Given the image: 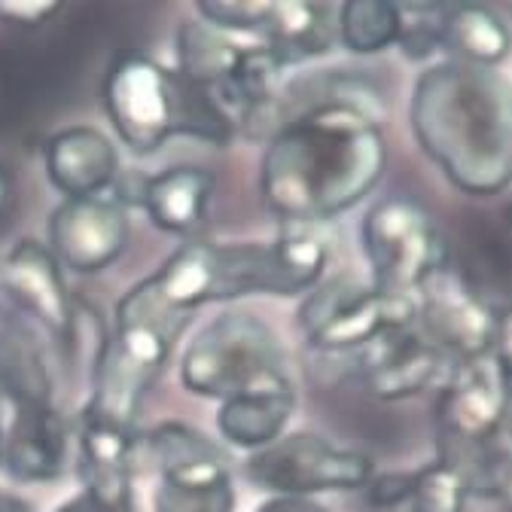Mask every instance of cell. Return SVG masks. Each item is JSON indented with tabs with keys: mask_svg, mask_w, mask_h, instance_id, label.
Segmentation results:
<instances>
[{
	"mask_svg": "<svg viewBox=\"0 0 512 512\" xmlns=\"http://www.w3.org/2000/svg\"><path fill=\"white\" fill-rule=\"evenodd\" d=\"M388 159L378 116L348 101L308 104L266 141L263 202L299 226L333 220L372 196Z\"/></svg>",
	"mask_w": 512,
	"mask_h": 512,
	"instance_id": "1",
	"label": "cell"
},
{
	"mask_svg": "<svg viewBox=\"0 0 512 512\" xmlns=\"http://www.w3.org/2000/svg\"><path fill=\"white\" fill-rule=\"evenodd\" d=\"M421 153L458 192L494 199L512 183V92L485 68L439 61L427 68L409 101Z\"/></svg>",
	"mask_w": 512,
	"mask_h": 512,
	"instance_id": "2",
	"label": "cell"
},
{
	"mask_svg": "<svg viewBox=\"0 0 512 512\" xmlns=\"http://www.w3.org/2000/svg\"><path fill=\"white\" fill-rule=\"evenodd\" d=\"M180 381L189 394L223 403L256 388L287 384L293 375L269 324L247 311H223L186 345Z\"/></svg>",
	"mask_w": 512,
	"mask_h": 512,
	"instance_id": "3",
	"label": "cell"
},
{
	"mask_svg": "<svg viewBox=\"0 0 512 512\" xmlns=\"http://www.w3.org/2000/svg\"><path fill=\"white\" fill-rule=\"evenodd\" d=\"M214 293L211 302L241 296H299L320 287L330 250L311 232H284L272 241H211Z\"/></svg>",
	"mask_w": 512,
	"mask_h": 512,
	"instance_id": "4",
	"label": "cell"
},
{
	"mask_svg": "<svg viewBox=\"0 0 512 512\" xmlns=\"http://www.w3.org/2000/svg\"><path fill=\"white\" fill-rule=\"evenodd\" d=\"M360 247L372 287L415 296L436 272L448 269V247L436 220L412 199L375 202L360 223Z\"/></svg>",
	"mask_w": 512,
	"mask_h": 512,
	"instance_id": "5",
	"label": "cell"
},
{
	"mask_svg": "<svg viewBox=\"0 0 512 512\" xmlns=\"http://www.w3.org/2000/svg\"><path fill=\"white\" fill-rule=\"evenodd\" d=\"M177 330L147 320L116 317V333L104 342L92 366V397L83 412L116 427L138 430L141 406L165 369Z\"/></svg>",
	"mask_w": 512,
	"mask_h": 512,
	"instance_id": "6",
	"label": "cell"
},
{
	"mask_svg": "<svg viewBox=\"0 0 512 512\" xmlns=\"http://www.w3.org/2000/svg\"><path fill=\"white\" fill-rule=\"evenodd\" d=\"M244 476L256 488L269 491V497H317L327 491L366 488L375 476V464L357 448L299 430L253 452L244 464Z\"/></svg>",
	"mask_w": 512,
	"mask_h": 512,
	"instance_id": "7",
	"label": "cell"
},
{
	"mask_svg": "<svg viewBox=\"0 0 512 512\" xmlns=\"http://www.w3.org/2000/svg\"><path fill=\"white\" fill-rule=\"evenodd\" d=\"M415 324V296L384 293L354 281L314 287L299 308V327L311 348L324 354H357L394 330Z\"/></svg>",
	"mask_w": 512,
	"mask_h": 512,
	"instance_id": "8",
	"label": "cell"
},
{
	"mask_svg": "<svg viewBox=\"0 0 512 512\" xmlns=\"http://www.w3.org/2000/svg\"><path fill=\"white\" fill-rule=\"evenodd\" d=\"M509 409L506 351L455 363L436 400L439 458L455 464L470 452L503 439Z\"/></svg>",
	"mask_w": 512,
	"mask_h": 512,
	"instance_id": "9",
	"label": "cell"
},
{
	"mask_svg": "<svg viewBox=\"0 0 512 512\" xmlns=\"http://www.w3.org/2000/svg\"><path fill=\"white\" fill-rule=\"evenodd\" d=\"M101 98L116 138L135 156H150L177 135L174 74L147 52H119L104 74Z\"/></svg>",
	"mask_w": 512,
	"mask_h": 512,
	"instance_id": "10",
	"label": "cell"
},
{
	"mask_svg": "<svg viewBox=\"0 0 512 512\" xmlns=\"http://www.w3.org/2000/svg\"><path fill=\"white\" fill-rule=\"evenodd\" d=\"M415 327L455 363L497 354L506 339V317L452 269L436 272L415 293Z\"/></svg>",
	"mask_w": 512,
	"mask_h": 512,
	"instance_id": "11",
	"label": "cell"
},
{
	"mask_svg": "<svg viewBox=\"0 0 512 512\" xmlns=\"http://www.w3.org/2000/svg\"><path fill=\"white\" fill-rule=\"evenodd\" d=\"M0 293L16 305L22 317H31L61 345L77 339V299L46 244L22 238L4 253Z\"/></svg>",
	"mask_w": 512,
	"mask_h": 512,
	"instance_id": "12",
	"label": "cell"
},
{
	"mask_svg": "<svg viewBox=\"0 0 512 512\" xmlns=\"http://www.w3.org/2000/svg\"><path fill=\"white\" fill-rule=\"evenodd\" d=\"M46 247L64 272L98 275L128 247V214L116 199H64L46 223Z\"/></svg>",
	"mask_w": 512,
	"mask_h": 512,
	"instance_id": "13",
	"label": "cell"
},
{
	"mask_svg": "<svg viewBox=\"0 0 512 512\" xmlns=\"http://www.w3.org/2000/svg\"><path fill=\"white\" fill-rule=\"evenodd\" d=\"M354 375L375 400H409L442 381L448 357L412 324L357 351Z\"/></svg>",
	"mask_w": 512,
	"mask_h": 512,
	"instance_id": "14",
	"label": "cell"
},
{
	"mask_svg": "<svg viewBox=\"0 0 512 512\" xmlns=\"http://www.w3.org/2000/svg\"><path fill=\"white\" fill-rule=\"evenodd\" d=\"M214 186L217 180L208 168L174 165L150 177H128V183L119 186L116 202L122 208L128 202H135L150 217V223L162 232L196 235L205 226Z\"/></svg>",
	"mask_w": 512,
	"mask_h": 512,
	"instance_id": "15",
	"label": "cell"
},
{
	"mask_svg": "<svg viewBox=\"0 0 512 512\" xmlns=\"http://www.w3.org/2000/svg\"><path fill=\"white\" fill-rule=\"evenodd\" d=\"M43 168L64 199H92L119 180V150L101 128L71 125L46 141Z\"/></svg>",
	"mask_w": 512,
	"mask_h": 512,
	"instance_id": "16",
	"label": "cell"
},
{
	"mask_svg": "<svg viewBox=\"0 0 512 512\" xmlns=\"http://www.w3.org/2000/svg\"><path fill=\"white\" fill-rule=\"evenodd\" d=\"M68 455L71 427L55 406L13 409V421L4 430V452H0V467L13 482H55L68 470Z\"/></svg>",
	"mask_w": 512,
	"mask_h": 512,
	"instance_id": "17",
	"label": "cell"
},
{
	"mask_svg": "<svg viewBox=\"0 0 512 512\" xmlns=\"http://www.w3.org/2000/svg\"><path fill=\"white\" fill-rule=\"evenodd\" d=\"M147 461L156 473L159 482H174V479H205V476H223L232 473L226 448L214 439H208L202 430L180 424V421H165L138 439V464Z\"/></svg>",
	"mask_w": 512,
	"mask_h": 512,
	"instance_id": "18",
	"label": "cell"
},
{
	"mask_svg": "<svg viewBox=\"0 0 512 512\" xmlns=\"http://www.w3.org/2000/svg\"><path fill=\"white\" fill-rule=\"evenodd\" d=\"M293 412H296V381L272 384V388H256L223 400L217 409V430L226 445L253 455L287 433Z\"/></svg>",
	"mask_w": 512,
	"mask_h": 512,
	"instance_id": "19",
	"label": "cell"
},
{
	"mask_svg": "<svg viewBox=\"0 0 512 512\" xmlns=\"http://www.w3.org/2000/svg\"><path fill=\"white\" fill-rule=\"evenodd\" d=\"M0 394L13 409L55 406V381L46 351L19 320H7L0 327Z\"/></svg>",
	"mask_w": 512,
	"mask_h": 512,
	"instance_id": "20",
	"label": "cell"
},
{
	"mask_svg": "<svg viewBox=\"0 0 512 512\" xmlns=\"http://www.w3.org/2000/svg\"><path fill=\"white\" fill-rule=\"evenodd\" d=\"M284 68L311 61L317 55L330 52L336 43V10L324 4H308V0H296V4H272L266 28L260 34Z\"/></svg>",
	"mask_w": 512,
	"mask_h": 512,
	"instance_id": "21",
	"label": "cell"
},
{
	"mask_svg": "<svg viewBox=\"0 0 512 512\" xmlns=\"http://www.w3.org/2000/svg\"><path fill=\"white\" fill-rule=\"evenodd\" d=\"M509 28L503 16L485 4H455L442 10V49L452 61L494 71L509 55Z\"/></svg>",
	"mask_w": 512,
	"mask_h": 512,
	"instance_id": "22",
	"label": "cell"
},
{
	"mask_svg": "<svg viewBox=\"0 0 512 512\" xmlns=\"http://www.w3.org/2000/svg\"><path fill=\"white\" fill-rule=\"evenodd\" d=\"M238 49H241V43L220 34L217 28H211L202 19L183 22L174 37V55H177L174 74L192 86L217 89L226 83L232 64L238 58Z\"/></svg>",
	"mask_w": 512,
	"mask_h": 512,
	"instance_id": "23",
	"label": "cell"
},
{
	"mask_svg": "<svg viewBox=\"0 0 512 512\" xmlns=\"http://www.w3.org/2000/svg\"><path fill=\"white\" fill-rule=\"evenodd\" d=\"M336 40L354 55H378L400 40V4L351 0L336 10Z\"/></svg>",
	"mask_w": 512,
	"mask_h": 512,
	"instance_id": "24",
	"label": "cell"
},
{
	"mask_svg": "<svg viewBox=\"0 0 512 512\" xmlns=\"http://www.w3.org/2000/svg\"><path fill=\"white\" fill-rule=\"evenodd\" d=\"M153 512H235L232 473L159 482L153 494Z\"/></svg>",
	"mask_w": 512,
	"mask_h": 512,
	"instance_id": "25",
	"label": "cell"
},
{
	"mask_svg": "<svg viewBox=\"0 0 512 512\" xmlns=\"http://www.w3.org/2000/svg\"><path fill=\"white\" fill-rule=\"evenodd\" d=\"M467 500L470 491L461 470L442 458L412 473V491L406 500L412 512H464Z\"/></svg>",
	"mask_w": 512,
	"mask_h": 512,
	"instance_id": "26",
	"label": "cell"
},
{
	"mask_svg": "<svg viewBox=\"0 0 512 512\" xmlns=\"http://www.w3.org/2000/svg\"><path fill=\"white\" fill-rule=\"evenodd\" d=\"M442 10L436 4H415V7H400V40L397 46L403 49L406 58L421 61L430 58L433 52L442 49Z\"/></svg>",
	"mask_w": 512,
	"mask_h": 512,
	"instance_id": "27",
	"label": "cell"
},
{
	"mask_svg": "<svg viewBox=\"0 0 512 512\" xmlns=\"http://www.w3.org/2000/svg\"><path fill=\"white\" fill-rule=\"evenodd\" d=\"M199 19L220 34H263L272 4L266 0H202Z\"/></svg>",
	"mask_w": 512,
	"mask_h": 512,
	"instance_id": "28",
	"label": "cell"
},
{
	"mask_svg": "<svg viewBox=\"0 0 512 512\" xmlns=\"http://www.w3.org/2000/svg\"><path fill=\"white\" fill-rule=\"evenodd\" d=\"M55 512H138L135 485H122V488L83 485V491L77 497L61 503Z\"/></svg>",
	"mask_w": 512,
	"mask_h": 512,
	"instance_id": "29",
	"label": "cell"
},
{
	"mask_svg": "<svg viewBox=\"0 0 512 512\" xmlns=\"http://www.w3.org/2000/svg\"><path fill=\"white\" fill-rule=\"evenodd\" d=\"M61 13L58 0H0V22L16 28H37Z\"/></svg>",
	"mask_w": 512,
	"mask_h": 512,
	"instance_id": "30",
	"label": "cell"
},
{
	"mask_svg": "<svg viewBox=\"0 0 512 512\" xmlns=\"http://www.w3.org/2000/svg\"><path fill=\"white\" fill-rule=\"evenodd\" d=\"M412 473L415 470H406V473H381V476H372L366 482V500L372 506H400L409 500V491H412Z\"/></svg>",
	"mask_w": 512,
	"mask_h": 512,
	"instance_id": "31",
	"label": "cell"
},
{
	"mask_svg": "<svg viewBox=\"0 0 512 512\" xmlns=\"http://www.w3.org/2000/svg\"><path fill=\"white\" fill-rule=\"evenodd\" d=\"M253 512H330L317 497H266Z\"/></svg>",
	"mask_w": 512,
	"mask_h": 512,
	"instance_id": "32",
	"label": "cell"
},
{
	"mask_svg": "<svg viewBox=\"0 0 512 512\" xmlns=\"http://www.w3.org/2000/svg\"><path fill=\"white\" fill-rule=\"evenodd\" d=\"M0 512H37L31 500L13 494V491H0Z\"/></svg>",
	"mask_w": 512,
	"mask_h": 512,
	"instance_id": "33",
	"label": "cell"
},
{
	"mask_svg": "<svg viewBox=\"0 0 512 512\" xmlns=\"http://www.w3.org/2000/svg\"><path fill=\"white\" fill-rule=\"evenodd\" d=\"M0 205H4V177H0Z\"/></svg>",
	"mask_w": 512,
	"mask_h": 512,
	"instance_id": "34",
	"label": "cell"
},
{
	"mask_svg": "<svg viewBox=\"0 0 512 512\" xmlns=\"http://www.w3.org/2000/svg\"><path fill=\"white\" fill-rule=\"evenodd\" d=\"M0 452H4V427H0Z\"/></svg>",
	"mask_w": 512,
	"mask_h": 512,
	"instance_id": "35",
	"label": "cell"
}]
</instances>
